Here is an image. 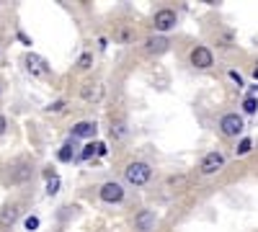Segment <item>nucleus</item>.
Listing matches in <instances>:
<instances>
[{
	"mask_svg": "<svg viewBox=\"0 0 258 232\" xmlns=\"http://www.w3.org/2000/svg\"><path fill=\"white\" fill-rule=\"evenodd\" d=\"M255 109H258V101H255L253 96H248V98L243 101V111H245V114H255Z\"/></svg>",
	"mask_w": 258,
	"mask_h": 232,
	"instance_id": "19",
	"label": "nucleus"
},
{
	"mask_svg": "<svg viewBox=\"0 0 258 232\" xmlns=\"http://www.w3.org/2000/svg\"><path fill=\"white\" fill-rule=\"evenodd\" d=\"M253 78H255V80H258V67H255V70H253Z\"/></svg>",
	"mask_w": 258,
	"mask_h": 232,
	"instance_id": "26",
	"label": "nucleus"
},
{
	"mask_svg": "<svg viewBox=\"0 0 258 232\" xmlns=\"http://www.w3.org/2000/svg\"><path fill=\"white\" fill-rule=\"evenodd\" d=\"M153 227H155V212L142 209V212L135 217V229H137V232H150Z\"/></svg>",
	"mask_w": 258,
	"mask_h": 232,
	"instance_id": "10",
	"label": "nucleus"
},
{
	"mask_svg": "<svg viewBox=\"0 0 258 232\" xmlns=\"http://www.w3.org/2000/svg\"><path fill=\"white\" fill-rule=\"evenodd\" d=\"M18 217H21V201H8L3 209H0V227L3 229L13 227Z\"/></svg>",
	"mask_w": 258,
	"mask_h": 232,
	"instance_id": "8",
	"label": "nucleus"
},
{
	"mask_svg": "<svg viewBox=\"0 0 258 232\" xmlns=\"http://www.w3.org/2000/svg\"><path fill=\"white\" fill-rule=\"evenodd\" d=\"M250 150H253V139L250 137H243L240 144H238V155H248Z\"/></svg>",
	"mask_w": 258,
	"mask_h": 232,
	"instance_id": "18",
	"label": "nucleus"
},
{
	"mask_svg": "<svg viewBox=\"0 0 258 232\" xmlns=\"http://www.w3.org/2000/svg\"><path fill=\"white\" fill-rule=\"evenodd\" d=\"M176 24H178V16H176V11H170V8H160L153 16V29L155 31H170Z\"/></svg>",
	"mask_w": 258,
	"mask_h": 232,
	"instance_id": "6",
	"label": "nucleus"
},
{
	"mask_svg": "<svg viewBox=\"0 0 258 232\" xmlns=\"http://www.w3.org/2000/svg\"><path fill=\"white\" fill-rule=\"evenodd\" d=\"M168 44H170L168 39H163V36H153V39H147L145 49H147L150 54H163V52L168 49Z\"/></svg>",
	"mask_w": 258,
	"mask_h": 232,
	"instance_id": "12",
	"label": "nucleus"
},
{
	"mask_svg": "<svg viewBox=\"0 0 258 232\" xmlns=\"http://www.w3.org/2000/svg\"><path fill=\"white\" fill-rule=\"evenodd\" d=\"M165 183H168V188H181V186H186V176H170Z\"/></svg>",
	"mask_w": 258,
	"mask_h": 232,
	"instance_id": "20",
	"label": "nucleus"
},
{
	"mask_svg": "<svg viewBox=\"0 0 258 232\" xmlns=\"http://www.w3.org/2000/svg\"><path fill=\"white\" fill-rule=\"evenodd\" d=\"M93 67V52H83L80 54V59H78V70H91Z\"/></svg>",
	"mask_w": 258,
	"mask_h": 232,
	"instance_id": "15",
	"label": "nucleus"
},
{
	"mask_svg": "<svg viewBox=\"0 0 258 232\" xmlns=\"http://www.w3.org/2000/svg\"><path fill=\"white\" fill-rule=\"evenodd\" d=\"M98 196H101V201H106V204H119V201L124 199V188H121V183L109 181V183H103V186L98 188Z\"/></svg>",
	"mask_w": 258,
	"mask_h": 232,
	"instance_id": "7",
	"label": "nucleus"
},
{
	"mask_svg": "<svg viewBox=\"0 0 258 232\" xmlns=\"http://www.w3.org/2000/svg\"><path fill=\"white\" fill-rule=\"evenodd\" d=\"M57 191H59V176L47 171V194H49V196H54Z\"/></svg>",
	"mask_w": 258,
	"mask_h": 232,
	"instance_id": "14",
	"label": "nucleus"
},
{
	"mask_svg": "<svg viewBox=\"0 0 258 232\" xmlns=\"http://www.w3.org/2000/svg\"><path fill=\"white\" fill-rule=\"evenodd\" d=\"M230 78H232L235 83H238V88L243 86V75H240V72H235V70H230Z\"/></svg>",
	"mask_w": 258,
	"mask_h": 232,
	"instance_id": "24",
	"label": "nucleus"
},
{
	"mask_svg": "<svg viewBox=\"0 0 258 232\" xmlns=\"http://www.w3.org/2000/svg\"><path fill=\"white\" fill-rule=\"evenodd\" d=\"M96 147H98V142H88V144H85L83 152H80V160H91L96 155Z\"/></svg>",
	"mask_w": 258,
	"mask_h": 232,
	"instance_id": "17",
	"label": "nucleus"
},
{
	"mask_svg": "<svg viewBox=\"0 0 258 232\" xmlns=\"http://www.w3.org/2000/svg\"><path fill=\"white\" fill-rule=\"evenodd\" d=\"M188 59H191V65H194V67H199V70H209V67L214 65V54H212V49L204 47V44L194 47L191 54H188Z\"/></svg>",
	"mask_w": 258,
	"mask_h": 232,
	"instance_id": "4",
	"label": "nucleus"
},
{
	"mask_svg": "<svg viewBox=\"0 0 258 232\" xmlns=\"http://www.w3.org/2000/svg\"><path fill=\"white\" fill-rule=\"evenodd\" d=\"M73 155H75V144H73V139H70V142H64V144L59 147L57 160H59V163H70V160H73Z\"/></svg>",
	"mask_w": 258,
	"mask_h": 232,
	"instance_id": "13",
	"label": "nucleus"
},
{
	"mask_svg": "<svg viewBox=\"0 0 258 232\" xmlns=\"http://www.w3.org/2000/svg\"><path fill=\"white\" fill-rule=\"evenodd\" d=\"M243 129H245V121L238 114H225L220 119V132L225 137H238V134H243Z\"/></svg>",
	"mask_w": 258,
	"mask_h": 232,
	"instance_id": "3",
	"label": "nucleus"
},
{
	"mask_svg": "<svg viewBox=\"0 0 258 232\" xmlns=\"http://www.w3.org/2000/svg\"><path fill=\"white\" fill-rule=\"evenodd\" d=\"M64 109H68V101H64V98H59V101L49 103V106H47L44 111H47V114H62Z\"/></svg>",
	"mask_w": 258,
	"mask_h": 232,
	"instance_id": "16",
	"label": "nucleus"
},
{
	"mask_svg": "<svg viewBox=\"0 0 258 232\" xmlns=\"http://www.w3.org/2000/svg\"><path fill=\"white\" fill-rule=\"evenodd\" d=\"M124 178L132 186H147L150 178H153V168H150L147 163H142V160H132L124 168Z\"/></svg>",
	"mask_w": 258,
	"mask_h": 232,
	"instance_id": "1",
	"label": "nucleus"
},
{
	"mask_svg": "<svg viewBox=\"0 0 258 232\" xmlns=\"http://www.w3.org/2000/svg\"><path fill=\"white\" fill-rule=\"evenodd\" d=\"M111 137H114V139H121V137H124V124H114V126H111Z\"/></svg>",
	"mask_w": 258,
	"mask_h": 232,
	"instance_id": "22",
	"label": "nucleus"
},
{
	"mask_svg": "<svg viewBox=\"0 0 258 232\" xmlns=\"http://www.w3.org/2000/svg\"><path fill=\"white\" fill-rule=\"evenodd\" d=\"M255 67H258V65H255Z\"/></svg>",
	"mask_w": 258,
	"mask_h": 232,
	"instance_id": "28",
	"label": "nucleus"
},
{
	"mask_svg": "<svg viewBox=\"0 0 258 232\" xmlns=\"http://www.w3.org/2000/svg\"><path fill=\"white\" fill-rule=\"evenodd\" d=\"M96 132H98V124H96V121H78V124L73 126V139H75V137L88 139V137H96Z\"/></svg>",
	"mask_w": 258,
	"mask_h": 232,
	"instance_id": "11",
	"label": "nucleus"
},
{
	"mask_svg": "<svg viewBox=\"0 0 258 232\" xmlns=\"http://www.w3.org/2000/svg\"><path fill=\"white\" fill-rule=\"evenodd\" d=\"M24 227H26L29 232L39 229V217H34V214H31V217H26V219H24Z\"/></svg>",
	"mask_w": 258,
	"mask_h": 232,
	"instance_id": "21",
	"label": "nucleus"
},
{
	"mask_svg": "<svg viewBox=\"0 0 258 232\" xmlns=\"http://www.w3.org/2000/svg\"><path fill=\"white\" fill-rule=\"evenodd\" d=\"M225 168V155L222 152H207L204 158H202V163H199V173L202 176H214V173H220Z\"/></svg>",
	"mask_w": 258,
	"mask_h": 232,
	"instance_id": "2",
	"label": "nucleus"
},
{
	"mask_svg": "<svg viewBox=\"0 0 258 232\" xmlns=\"http://www.w3.org/2000/svg\"><path fill=\"white\" fill-rule=\"evenodd\" d=\"M24 65H26V70H29L34 78H47V75L52 72V67L47 65V59L39 57V54H34V52H29V54L24 57Z\"/></svg>",
	"mask_w": 258,
	"mask_h": 232,
	"instance_id": "5",
	"label": "nucleus"
},
{
	"mask_svg": "<svg viewBox=\"0 0 258 232\" xmlns=\"http://www.w3.org/2000/svg\"><path fill=\"white\" fill-rule=\"evenodd\" d=\"M0 93H3V88H0Z\"/></svg>",
	"mask_w": 258,
	"mask_h": 232,
	"instance_id": "27",
	"label": "nucleus"
},
{
	"mask_svg": "<svg viewBox=\"0 0 258 232\" xmlns=\"http://www.w3.org/2000/svg\"><path fill=\"white\" fill-rule=\"evenodd\" d=\"M18 39H21V41H24V44H31V39H29V36H26L24 31H18Z\"/></svg>",
	"mask_w": 258,
	"mask_h": 232,
	"instance_id": "25",
	"label": "nucleus"
},
{
	"mask_svg": "<svg viewBox=\"0 0 258 232\" xmlns=\"http://www.w3.org/2000/svg\"><path fill=\"white\" fill-rule=\"evenodd\" d=\"M6 129H8V119H6L3 114H0V137L6 134Z\"/></svg>",
	"mask_w": 258,
	"mask_h": 232,
	"instance_id": "23",
	"label": "nucleus"
},
{
	"mask_svg": "<svg viewBox=\"0 0 258 232\" xmlns=\"http://www.w3.org/2000/svg\"><path fill=\"white\" fill-rule=\"evenodd\" d=\"M80 98L85 103H98L103 98V86L101 83H85V86L80 88Z\"/></svg>",
	"mask_w": 258,
	"mask_h": 232,
	"instance_id": "9",
	"label": "nucleus"
}]
</instances>
